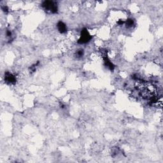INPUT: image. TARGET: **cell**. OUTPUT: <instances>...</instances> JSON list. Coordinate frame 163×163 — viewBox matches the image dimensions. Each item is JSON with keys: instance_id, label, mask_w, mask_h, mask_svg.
I'll return each instance as SVG.
<instances>
[{"instance_id": "6da1fadb", "label": "cell", "mask_w": 163, "mask_h": 163, "mask_svg": "<svg viewBox=\"0 0 163 163\" xmlns=\"http://www.w3.org/2000/svg\"><path fill=\"white\" fill-rule=\"evenodd\" d=\"M42 7L47 12L55 14L57 12V6L56 3L51 1H45L41 4Z\"/></svg>"}, {"instance_id": "7a4b0ae2", "label": "cell", "mask_w": 163, "mask_h": 163, "mask_svg": "<svg viewBox=\"0 0 163 163\" xmlns=\"http://www.w3.org/2000/svg\"><path fill=\"white\" fill-rule=\"evenodd\" d=\"M92 39V36L89 33L88 30L87 29L84 28L81 31V34L80 36V38L78 39V43L80 44L87 43L90 41Z\"/></svg>"}, {"instance_id": "3957f363", "label": "cell", "mask_w": 163, "mask_h": 163, "mask_svg": "<svg viewBox=\"0 0 163 163\" xmlns=\"http://www.w3.org/2000/svg\"><path fill=\"white\" fill-rule=\"evenodd\" d=\"M5 80L8 83L13 84L16 82V77L10 72H7L5 75Z\"/></svg>"}, {"instance_id": "277c9868", "label": "cell", "mask_w": 163, "mask_h": 163, "mask_svg": "<svg viewBox=\"0 0 163 163\" xmlns=\"http://www.w3.org/2000/svg\"><path fill=\"white\" fill-rule=\"evenodd\" d=\"M57 27L59 33H65L67 31V26L64 22H62V21H59V22L57 23Z\"/></svg>"}, {"instance_id": "5b68a950", "label": "cell", "mask_w": 163, "mask_h": 163, "mask_svg": "<svg viewBox=\"0 0 163 163\" xmlns=\"http://www.w3.org/2000/svg\"><path fill=\"white\" fill-rule=\"evenodd\" d=\"M125 24L127 28H132L135 25V21L132 19H128L125 21Z\"/></svg>"}, {"instance_id": "8992f818", "label": "cell", "mask_w": 163, "mask_h": 163, "mask_svg": "<svg viewBox=\"0 0 163 163\" xmlns=\"http://www.w3.org/2000/svg\"><path fill=\"white\" fill-rule=\"evenodd\" d=\"M84 54V52L82 49H80L76 52V57H82Z\"/></svg>"}]
</instances>
